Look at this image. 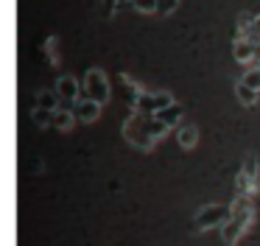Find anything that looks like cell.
Masks as SVG:
<instances>
[{
	"label": "cell",
	"mask_w": 260,
	"mask_h": 246,
	"mask_svg": "<svg viewBox=\"0 0 260 246\" xmlns=\"http://www.w3.org/2000/svg\"><path fill=\"white\" fill-rule=\"evenodd\" d=\"M241 81H243V84H249V87H254V89L260 93V67H249L246 76H243Z\"/></svg>",
	"instance_id": "obj_16"
},
{
	"label": "cell",
	"mask_w": 260,
	"mask_h": 246,
	"mask_svg": "<svg viewBox=\"0 0 260 246\" xmlns=\"http://www.w3.org/2000/svg\"><path fill=\"white\" fill-rule=\"evenodd\" d=\"M232 218V210L224 204H207L196 212L193 218V229L196 232H204V229H213V227H224L226 221Z\"/></svg>",
	"instance_id": "obj_3"
},
{
	"label": "cell",
	"mask_w": 260,
	"mask_h": 246,
	"mask_svg": "<svg viewBox=\"0 0 260 246\" xmlns=\"http://www.w3.org/2000/svg\"><path fill=\"white\" fill-rule=\"evenodd\" d=\"M243 39H249L252 45H260V14L252 20V25H249V31H246V37Z\"/></svg>",
	"instance_id": "obj_17"
},
{
	"label": "cell",
	"mask_w": 260,
	"mask_h": 246,
	"mask_svg": "<svg viewBox=\"0 0 260 246\" xmlns=\"http://www.w3.org/2000/svg\"><path fill=\"white\" fill-rule=\"evenodd\" d=\"M249 224H252V218H235L232 216L230 221L221 227V240H224V246H235L238 238L249 229Z\"/></svg>",
	"instance_id": "obj_7"
},
{
	"label": "cell",
	"mask_w": 260,
	"mask_h": 246,
	"mask_svg": "<svg viewBox=\"0 0 260 246\" xmlns=\"http://www.w3.org/2000/svg\"><path fill=\"white\" fill-rule=\"evenodd\" d=\"M37 106H40V109L56 112L59 106H62V98H59L56 89H40V93H37Z\"/></svg>",
	"instance_id": "obj_11"
},
{
	"label": "cell",
	"mask_w": 260,
	"mask_h": 246,
	"mask_svg": "<svg viewBox=\"0 0 260 246\" xmlns=\"http://www.w3.org/2000/svg\"><path fill=\"white\" fill-rule=\"evenodd\" d=\"M56 93H59V98H62V106H59V109H73L76 101H79V95H81L79 78H73V76H59V78H56Z\"/></svg>",
	"instance_id": "obj_6"
},
{
	"label": "cell",
	"mask_w": 260,
	"mask_h": 246,
	"mask_svg": "<svg viewBox=\"0 0 260 246\" xmlns=\"http://www.w3.org/2000/svg\"><path fill=\"white\" fill-rule=\"evenodd\" d=\"M171 104H176L171 98V93H140L135 104V112H146V115H159L162 109H168Z\"/></svg>",
	"instance_id": "obj_4"
},
{
	"label": "cell",
	"mask_w": 260,
	"mask_h": 246,
	"mask_svg": "<svg viewBox=\"0 0 260 246\" xmlns=\"http://www.w3.org/2000/svg\"><path fill=\"white\" fill-rule=\"evenodd\" d=\"M235 93H238V101H241L243 106H254V104H257V98H260L257 89L249 87V84H243V81L235 84Z\"/></svg>",
	"instance_id": "obj_13"
},
{
	"label": "cell",
	"mask_w": 260,
	"mask_h": 246,
	"mask_svg": "<svg viewBox=\"0 0 260 246\" xmlns=\"http://www.w3.org/2000/svg\"><path fill=\"white\" fill-rule=\"evenodd\" d=\"M31 117H34V123L40 129L45 126H53V112L51 109H40V106H34V112H31Z\"/></svg>",
	"instance_id": "obj_15"
},
{
	"label": "cell",
	"mask_w": 260,
	"mask_h": 246,
	"mask_svg": "<svg viewBox=\"0 0 260 246\" xmlns=\"http://www.w3.org/2000/svg\"><path fill=\"white\" fill-rule=\"evenodd\" d=\"M123 137L129 140L132 145H137V148L148 151L154 143H157V137L151 134V115L132 109V117L123 123Z\"/></svg>",
	"instance_id": "obj_1"
},
{
	"label": "cell",
	"mask_w": 260,
	"mask_h": 246,
	"mask_svg": "<svg viewBox=\"0 0 260 246\" xmlns=\"http://www.w3.org/2000/svg\"><path fill=\"white\" fill-rule=\"evenodd\" d=\"M101 106L104 104H98V101H92V98H79L73 106V115L79 123H95L98 115H101Z\"/></svg>",
	"instance_id": "obj_8"
},
{
	"label": "cell",
	"mask_w": 260,
	"mask_h": 246,
	"mask_svg": "<svg viewBox=\"0 0 260 246\" xmlns=\"http://www.w3.org/2000/svg\"><path fill=\"white\" fill-rule=\"evenodd\" d=\"M73 123H79V120H76V115H73V109H56V112H53V126H56L59 132H70Z\"/></svg>",
	"instance_id": "obj_12"
},
{
	"label": "cell",
	"mask_w": 260,
	"mask_h": 246,
	"mask_svg": "<svg viewBox=\"0 0 260 246\" xmlns=\"http://www.w3.org/2000/svg\"><path fill=\"white\" fill-rule=\"evenodd\" d=\"M254 50H257V45H252L249 39H235V45H232L235 59L241 62V65H249V67H252V62H254Z\"/></svg>",
	"instance_id": "obj_9"
},
{
	"label": "cell",
	"mask_w": 260,
	"mask_h": 246,
	"mask_svg": "<svg viewBox=\"0 0 260 246\" xmlns=\"http://www.w3.org/2000/svg\"><path fill=\"white\" fill-rule=\"evenodd\" d=\"M176 6H179V0H159V14H171V11L176 9Z\"/></svg>",
	"instance_id": "obj_19"
},
{
	"label": "cell",
	"mask_w": 260,
	"mask_h": 246,
	"mask_svg": "<svg viewBox=\"0 0 260 246\" xmlns=\"http://www.w3.org/2000/svg\"><path fill=\"white\" fill-rule=\"evenodd\" d=\"M257 173H260V168H257V157L249 154L246 160H243V168H241V173H238V182H235L238 193H249V196H254V190H257Z\"/></svg>",
	"instance_id": "obj_5"
},
{
	"label": "cell",
	"mask_w": 260,
	"mask_h": 246,
	"mask_svg": "<svg viewBox=\"0 0 260 246\" xmlns=\"http://www.w3.org/2000/svg\"><path fill=\"white\" fill-rule=\"evenodd\" d=\"M182 115H185V109H182V106L179 104H171L168 106V109H162V112H159V120H162V123H168V126L171 129H174V126H179V120H182Z\"/></svg>",
	"instance_id": "obj_14"
},
{
	"label": "cell",
	"mask_w": 260,
	"mask_h": 246,
	"mask_svg": "<svg viewBox=\"0 0 260 246\" xmlns=\"http://www.w3.org/2000/svg\"><path fill=\"white\" fill-rule=\"evenodd\" d=\"M115 6H118V0H104V14H112Z\"/></svg>",
	"instance_id": "obj_20"
},
{
	"label": "cell",
	"mask_w": 260,
	"mask_h": 246,
	"mask_svg": "<svg viewBox=\"0 0 260 246\" xmlns=\"http://www.w3.org/2000/svg\"><path fill=\"white\" fill-rule=\"evenodd\" d=\"M132 6H135L137 11H146V14H151V11L159 9V0H132Z\"/></svg>",
	"instance_id": "obj_18"
},
{
	"label": "cell",
	"mask_w": 260,
	"mask_h": 246,
	"mask_svg": "<svg viewBox=\"0 0 260 246\" xmlns=\"http://www.w3.org/2000/svg\"><path fill=\"white\" fill-rule=\"evenodd\" d=\"M81 93H84V98H92V101H98V104H107L109 95H112V87H109V78L104 76L98 67H92V70L84 73Z\"/></svg>",
	"instance_id": "obj_2"
},
{
	"label": "cell",
	"mask_w": 260,
	"mask_h": 246,
	"mask_svg": "<svg viewBox=\"0 0 260 246\" xmlns=\"http://www.w3.org/2000/svg\"><path fill=\"white\" fill-rule=\"evenodd\" d=\"M176 143H179L182 148H193V145L199 143V129L193 126V123L179 126V129H176Z\"/></svg>",
	"instance_id": "obj_10"
}]
</instances>
